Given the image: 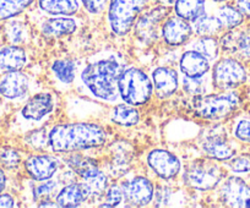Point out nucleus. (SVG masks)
Listing matches in <instances>:
<instances>
[{"instance_id":"nucleus-10","label":"nucleus","mask_w":250,"mask_h":208,"mask_svg":"<svg viewBox=\"0 0 250 208\" xmlns=\"http://www.w3.org/2000/svg\"><path fill=\"white\" fill-rule=\"evenodd\" d=\"M168 14L167 6L160 5L156 8L150 9L145 14L138 18L135 31L139 37L147 42L148 39H153L157 36V27L161 23V21L165 20V18Z\"/></svg>"},{"instance_id":"nucleus-7","label":"nucleus","mask_w":250,"mask_h":208,"mask_svg":"<svg viewBox=\"0 0 250 208\" xmlns=\"http://www.w3.org/2000/svg\"><path fill=\"white\" fill-rule=\"evenodd\" d=\"M247 70L233 58L221 59L212 71V83L217 90L232 91L247 81Z\"/></svg>"},{"instance_id":"nucleus-35","label":"nucleus","mask_w":250,"mask_h":208,"mask_svg":"<svg viewBox=\"0 0 250 208\" xmlns=\"http://www.w3.org/2000/svg\"><path fill=\"white\" fill-rule=\"evenodd\" d=\"M26 141L35 150H43L49 146V131H47L45 129H38V130L28 133Z\"/></svg>"},{"instance_id":"nucleus-1","label":"nucleus","mask_w":250,"mask_h":208,"mask_svg":"<svg viewBox=\"0 0 250 208\" xmlns=\"http://www.w3.org/2000/svg\"><path fill=\"white\" fill-rule=\"evenodd\" d=\"M105 141L107 131L93 123L59 124L49 131V146L58 153L101 147Z\"/></svg>"},{"instance_id":"nucleus-5","label":"nucleus","mask_w":250,"mask_h":208,"mask_svg":"<svg viewBox=\"0 0 250 208\" xmlns=\"http://www.w3.org/2000/svg\"><path fill=\"white\" fill-rule=\"evenodd\" d=\"M148 0H109L108 21L113 32L124 36L133 28Z\"/></svg>"},{"instance_id":"nucleus-36","label":"nucleus","mask_w":250,"mask_h":208,"mask_svg":"<svg viewBox=\"0 0 250 208\" xmlns=\"http://www.w3.org/2000/svg\"><path fill=\"white\" fill-rule=\"evenodd\" d=\"M20 154L13 148H1L0 150V164L5 168H15L20 164Z\"/></svg>"},{"instance_id":"nucleus-46","label":"nucleus","mask_w":250,"mask_h":208,"mask_svg":"<svg viewBox=\"0 0 250 208\" xmlns=\"http://www.w3.org/2000/svg\"><path fill=\"white\" fill-rule=\"evenodd\" d=\"M213 1H216V3H225L227 0H213Z\"/></svg>"},{"instance_id":"nucleus-25","label":"nucleus","mask_w":250,"mask_h":208,"mask_svg":"<svg viewBox=\"0 0 250 208\" xmlns=\"http://www.w3.org/2000/svg\"><path fill=\"white\" fill-rule=\"evenodd\" d=\"M215 16L220 23V27L225 30H234L244 21V15L235 6L228 4L220 6Z\"/></svg>"},{"instance_id":"nucleus-42","label":"nucleus","mask_w":250,"mask_h":208,"mask_svg":"<svg viewBox=\"0 0 250 208\" xmlns=\"http://www.w3.org/2000/svg\"><path fill=\"white\" fill-rule=\"evenodd\" d=\"M235 8L244 16L250 18V0H235Z\"/></svg>"},{"instance_id":"nucleus-30","label":"nucleus","mask_w":250,"mask_h":208,"mask_svg":"<svg viewBox=\"0 0 250 208\" xmlns=\"http://www.w3.org/2000/svg\"><path fill=\"white\" fill-rule=\"evenodd\" d=\"M66 164L78 174L81 178H85L86 175H88L90 173H92L97 166H96L95 162L90 158H86L81 154H71L69 155L68 158L65 159Z\"/></svg>"},{"instance_id":"nucleus-16","label":"nucleus","mask_w":250,"mask_h":208,"mask_svg":"<svg viewBox=\"0 0 250 208\" xmlns=\"http://www.w3.org/2000/svg\"><path fill=\"white\" fill-rule=\"evenodd\" d=\"M27 90L28 77L20 70L10 71L0 81V95L8 99L22 97Z\"/></svg>"},{"instance_id":"nucleus-27","label":"nucleus","mask_w":250,"mask_h":208,"mask_svg":"<svg viewBox=\"0 0 250 208\" xmlns=\"http://www.w3.org/2000/svg\"><path fill=\"white\" fill-rule=\"evenodd\" d=\"M83 184L85 185L86 190H87L90 196H100L107 190L108 179L105 174L101 171L98 168H96L92 173L83 178Z\"/></svg>"},{"instance_id":"nucleus-21","label":"nucleus","mask_w":250,"mask_h":208,"mask_svg":"<svg viewBox=\"0 0 250 208\" xmlns=\"http://www.w3.org/2000/svg\"><path fill=\"white\" fill-rule=\"evenodd\" d=\"M26 60H27V56L21 47L9 45L0 49V71L1 73L20 70L25 66Z\"/></svg>"},{"instance_id":"nucleus-38","label":"nucleus","mask_w":250,"mask_h":208,"mask_svg":"<svg viewBox=\"0 0 250 208\" xmlns=\"http://www.w3.org/2000/svg\"><path fill=\"white\" fill-rule=\"evenodd\" d=\"M58 188V184L55 181L52 180H44V183L40 184L35 188L33 190V196H35V200H45L49 196L53 195L55 190Z\"/></svg>"},{"instance_id":"nucleus-9","label":"nucleus","mask_w":250,"mask_h":208,"mask_svg":"<svg viewBox=\"0 0 250 208\" xmlns=\"http://www.w3.org/2000/svg\"><path fill=\"white\" fill-rule=\"evenodd\" d=\"M147 163L157 176L165 180L175 178L180 171V162L173 153L165 150H155L148 154Z\"/></svg>"},{"instance_id":"nucleus-23","label":"nucleus","mask_w":250,"mask_h":208,"mask_svg":"<svg viewBox=\"0 0 250 208\" xmlns=\"http://www.w3.org/2000/svg\"><path fill=\"white\" fill-rule=\"evenodd\" d=\"M41 10L49 15H74L80 9L79 0H38Z\"/></svg>"},{"instance_id":"nucleus-24","label":"nucleus","mask_w":250,"mask_h":208,"mask_svg":"<svg viewBox=\"0 0 250 208\" xmlns=\"http://www.w3.org/2000/svg\"><path fill=\"white\" fill-rule=\"evenodd\" d=\"M205 5L206 0H175V15L189 22H193L205 14Z\"/></svg>"},{"instance_id":"nucleus-19","label":"nucleus","mask_w":250,"mask_h":208,"mask_svg":"<svg viewBox=\"0 0 250 208\" xmlns=\"http://www.w3.org/2000/svg\"><path fill=\"white\" fill-rule=\"evenodd\" d=\"M201 147L208 157L216 161H229L234 157V150L221 135L208 136L201 143Z\"/></svg>"},{"instance_id":"nucleus-37","label":"nucleus","mask_w":250,"mask_h":208,"mask_svg":"<svg viewBox=\"0 0 250 208\" xmlns=\"http://www.w3.org/2000/svg\"><path fill=\"white\" fill-rule=\"evenodd\" d=\"M124 198V191L122 188L118 185H112L107 189V193H105V200L101 207H115V206L120 205V202Z\"/></svg>"},{"instance_id":"nucleus-8","label":"nucleus","mask_w":250,"mask_h":208,"mask_svg":"<svg viewBox=\"0 0 250 208\" xmlns=\"http://www.w3.org/2000/svg\"><path fill=\"white\" fill-rule=\"evenodd\" d=\"M221 198L229 207H250V186L243 179L230 176L221 188Z\"/></svg>"},{"instance_id":"nucleus-12","label":"nucleus","mask_w":250,"mask_h":208,"mask_svg":"<svg viewBox=\"0 0 250 208\" xmlns=\"http://www.w3.org/2000/svg\"><path fill=\"white\" fill-rule=\"evenodd\" d=\"M193 28L189 25V21L173 16L169 18L162 26V37L165 42L169 45H182L190 38Z\"/></svg>"},{"instance_id":"nucleus-17","label":"nucleus","mask_w":250,"mask_h":208,"mask_svg":"<svg viewBox=\"0 0 250 208\" xmlns=\"http://www.w3.org/2000/svg\"><path fill=\"white\" fill-rule=\"evenodd\" d=\"M226 50L242 59H250V31H230L221 39Z\"/></svg>"},{"instance_id":"nucleus-4","label":"nucleus","mask_w":250,"mask_h":208,"mask_svg":"<svg viewBox=\"0 0 250 208\" xmlns=\"http://www.w3.org/2000/svg\"><path fill=\"white\" fill-rule=\"evenodd\" d=\"M240 98L237 92L220 95H196L193 108L199 118L206 120H221L229 116L239 107Z\"/></svg>"},{"instance_id":"nucleus-26","label":"nucleus","mask_w":250,"mask_h":208,"mask_svg":"<svg viewBox=\"0 0 250 208\" xmlns=\"http://www.w3.org/2000/svg\"><path fill=\"white\" fill-rule=\"evenodd\" d=\"M113 123L120 126H134L140 120V114L136 111L135 107L130 104H118L113 108L110 113Z\"/></svg>"},{"instance_id":"nucleus-18","label":"nucleus","mask_w":250,"mask_h":208,"mask_svg":"<svg viewBox=\"0 0 250 208\" xmlns=\"http://www.w3.org/2000/svg\"><path fill=\"white\" fill-rule=\"evenodd\" d=\"M53 111V98L49 93H40L31 98L22 109V116L27 120L38 121Z\"/></svg>"},{"instance_id":"nucleus-44","label":"nucleus","mask_w":250,"mask_h":208,"mask_svg":"<svg viewBox=\"0 0 250 208\" xmlns=\"http://www.w3.org/2000/svg\"><path fill=\"white\" fill-rule=\"evenodd\" d=\"M6 185V176L4 174V171L0 169V193L3 192V190L5 189Z\"/></svg>"},{"instance_id":"nucleus-13","label":"nucleus","mask_w":250,"mask_h":208,"mask_svg":"<svg viewBox=\"0 0 250 208\" xmlns=\"http://www.w3.org/2000/svg\"><path fill=\"white\" fill-rule=\"evenodd\" d=\"M25 168L31 178L37 181H44L57 173L58 162L49 155H31L26 159Z\"/></svg>"},{"instance_id":"nucleus-31","label":"nucleus","mask_w":250,"mask_h":208,"mask_svg":"<svg viewBox=\"0 0 250 208\" xmlns=\"http://www.w3.org/2000/svg\"><path fill=\"white\" fill-rule=\"evenodd\" d=\"M52 70L54 73V75L57 76L58 80L62 81V83H71L76 75L75 63L71 60H68V59L55 61L52 65Z\"/></svg>"},{"instance_id":"nucleus-22","label":"nucleus","mask_w":250,"mask_h":208,"mask_svg":"<svg viewBox=\"0 0 250 208\" xmlns=\"http://www.w3.org/2000/svg\"><path fill=\"white\" fill-rule=\"evenodd\" d=\"M76 28H78L76 21L71 18H66V16L48 19L42 23L43 35L53 38H60L73 35Z\"/></svg>"},{"instance_id":"nucleus-11","label":"nucleus","mask_w":250,"mask_h":208,"mask_svg":"<svg viewBox=\"0 0 250 208\" xmlns=\"http://www.w3.org/2000/svg\"><path fill=\"white\" fill-rule=\"evenodd\" d=\"M125 200L135 206H146L152 201L155 189L152 183L144 176H136L123 188Z\"/></svg>"},{"instance_id":"nucleus-29","label":"nucleus","mask_w":250,"mask_h":208,"mask_svg":"<svg viewBox=\"0 0 250 208\" xmlns=\"http://www.w3.org/2000/svg\"><path fill=\"white\" fill-rule=\"evenodd\" d=\"M191 49L203 54L208 60H215L220 53V44H218L217 39L213 38V36L200 37L191 43Z\"/></svg>"},{"instance_id":"nucleus-2","label":"nucleus","mask_w":250,"mask_h":208,"mask_svg":"<svg viewBox=\"0 0 250 208\" xmlns=\"http://www.w3.org/2000/svg\"><path fill=\"white\" fill-rule=\"evenodd\" d=\"M122 71V65L115 59H103L90 64L81 74V80L95 97L113 102L119 95L118 80Z\"/></svg>"},{"instance_id":"nucleus-15","label":"nucleus","mask_w":250,"mask_h":208,"mask_svg":"<svg viewBox=\"0 0 250 208\" xmlns=\"http://www.w3.org/2000/svg\"><path fill=\"white\" fill-rule=\"evenodd\" d=\"M179 66L184 76L203 77L210 70V60L196 50H188L182 56Z\"/></svg>"},{"instance_id":"nucleus-45","label":"nucleus","mask_w":250,"mask_h":208,"mask_svg":"<svg viewBox=\"0 0 250 208\" xmlns=\"http://www.w3.org/2000/svg\"><path fill=\"white\" fill-rule=\"evenodd\" d=\"M155 1H157L158 4H161V5H165V6H170L174 4L175 0H155Z\"/></svg>"},{"instance_id":"nucleus-32","label":"nucleus","mask_w":250,"mask_h":208,"mask_svg":"<svg viewBox=\"0 0 250 208\" xmlns=\"http://www.w3.org/2000/svg\"><path fill=\"white\" fill-rule=\"evenodd\" d=\"M6 38L14 44H21L28 38V28L20 21H13L8 23L5 28Z\"/></svg>"},{"instance_id":"nucleus-33","label":"nucleus","mask_w":250,"mask_h":208,"mask_svg":"<svg viewBox=\"0 0 250 208\" xmlns=\"http://www.w3.org/2000/svg\"><path fill=\"white\" fill-rule=\"evenodd\" d=\"M203 77H188V76H184L182 80L183 90L191 95H206L208 87H206L205 81H203Z\"/></svg>"},{"instance_id":"nucleus-43","label":"nucleus","mask_w":250,"mask_h":208,"mask_svg":"<svg viewBox=\"0 0 250 208\" xmlns=\"http://www.w3.org/2000/svg\"><path fill=\"white\" fill-rule=\"evenodd\" d=\"M15 206V201L10 195H1L0 193V207L10 208Z\"/></svg>"},{"instance_id":"nucleus-28","label":"nucleus","mask_w":250,"mask_h":208,"mask_svg":"<svg viewBox=\"0 0 250 208\" xmlns=\"http://www.w3.org/2000/svg\"><path fill=\"white\" fill-rule=\"evenodd\" d=\"M191 28H193V32L200 37H211L221 30L216 16L206 15V14L194 20Z\"/></svg>"},{"instance_id":"nucleus-14","label":"nucleus","mask_w":250,"mask_h":208,"mask_svg":"<svg viewBox=\"0 0 250 208\" xmlns=\"http://www.w3.org/2000/svg\"><path fill=\"white\" fill-rule=\"evenodd\" d=\"M152 86L160 98L174 95L179 86L177 71L170 68H158L152 73Z\"/></svg>"},{"instance_id":"nucleus-20","label":"nucleus","mask_w":250,"mask_h":208,"mask_svg":"<svg viewBox=\"0 0 250 208\" xmlns=\"http://www.w3.org/2000/svg\"><path fill=\"white\" fill-rule=\"evenodd\" d=\"M90 197L83 183H74L62 188L55 198L59 207H79Z\"/></svg>"},{"instance_id":"nucleus-40","label":"nucleus","mask_w":250,"mask_h":208,"mask_svg":"<svg viewBox=\"0 0 250 208\" xmlns=\"http://www.w3.org/2000/svg\"><path fill=\"white\" fill-rule=\"evenodd\" d=\"M83 8L93 15L103 13L107 5L109 4V0H80Z\"/></svg>"},{"instance_id":"nucleus-34","label":"nucleus","mask_w":250,"mask_h":208,"mask_svg":"<svg viewBox=\"0 0 250 208\" xmlns=\"http://www.w3.org/2000/svg\"><path fill=\"white\" fill-rule=\"evenodd\" d=\"M25 10L19 0H0V20L15 18Z\"/></svg>"},{"instance_id":"nucleus-3","label":"nucleus","mask_w":250,"mask_h":208,"mask_svg":"<svg viewBox=\"0 0 250 208\" xmlns=\"http://www.w3.org/2000/svg\"><path fill=\"white\" fill-rule=\"evenodd\" d=\"M152 82L143 70L129 68L123 70L118 80V91L125 103L143 106L152 95Z\"/></svg>"},{"instance_id":"nucleus-39","label":"nucleus","mask_w":250,"mask_h":208,"mask_svg":"<svg viewBox=\"0 0 250 208\" xmlns=\"http://www.w3.org/2000/svg\"><path fill=\"white\" fill-rule=\"evenodd\" d=\"M229 167L235 173H247L250 171V154H240L229 159Z\"/></svg>"},{"instance_id":"nucleus-41","label":"nucleus","mask_w":250,"mask_h":208,"mask_svg":"<svg viewBox=\"0 0 250 208\" xmlns=\"http://www.w3.org/2000/svg\"><path fill=\"white\" fill-rule=\"evenodd\" d=\"M234 135L242 142L250 143V121L240 120L235 126Z\"/></svg>"},{"instance_id":"nucleus-6","label":"nucleus","mask_w":250,"mask_h":208,"mask_svg":"<svg viewBox=\"0 0 250 208\" xmlns=\"http://www.w3.org/2000/svg\"><path fill=\"white\" fill-rule=\"evenodd\" d=\"M223 173L220 167L206 159L193 162L184 173L185 183L201 191L215 189L221 183Z\"/></svg>"}]
</instances>
